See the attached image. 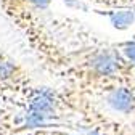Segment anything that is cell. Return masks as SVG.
<instances>
[{"label":"cell","instance_id":"8992f818","mask_svg":"<svg viewBox=\"0 0 135 135\" xmlns=\"http://www.w3.org/2000/svg\"><path fill=\"white\" fill-rule=\"evenodd\" d=\"M52 135H80V133H68V132H61V130H53Z\"/></svg>","mask_w":135,"mask_h":135},{"label":"cell","instance_id":"7a4b0ae2","mask_svg":"<svg viewBox=\"0 0 135 135\" xmlns=\"http://www.w3.org/2000/svg\"><path fill=\"white\" fill-rule=\"evenodd\" d=\"M0 10L24 37L44 69L61 79L66 69L68 50L40 21L39 10L32 0H0Z\"/></svg>","mask_w":135,"mask_h":135},{"label":"cell","instance_id":"5b68a950","mask_svg":"<svg viewBox=\"0 0 135 135\" xmlns=\"http://www.w3.org/2000/svg\"><path fill=\"white\" fill-rule=\"evenodd\" d=\"M53 130H47V129H36V130H24L18 135H52Z\"/></svg>","mask_w":135,"mask_h":135},{"label":"cell","instance_id":"277c9868","mask_svg":"<svg viewBox=\"0 0 135 135\" xmlns=\"http://www.w3.org/2000/svg\"><path fill=\"white\" fill-rule=\"evenodd\" d=\"M103 8H135V0H85Z\"/></svg>","mask_w":135,"mask_h":135},{"label":"cell","instance_id":"3957f363","mask_svg":"<svg viewBox=\"0 0 135 135\" xmlns=\"http://www.w3.org/2000/svg\"><path fill=\"white\" fill-rule=\"evenodd\" d=\"M32 87L29 71L21 63L0 52V97L21 98Z\"/></svg>","mask_w":135,"mask_h":135},{"label":"cell","instance_id":"6da1fadb","mask_svg":"<svg viewBox=\"0 0 135 135\" xmlns=\"http://www.w3.org/2000/svg\"><path fill=\"white\" fill-rule=\"evenodd\" d=\"M61 80L85 97L119 85H135V63L117 44H89L68 50Z\"/></svg>","mask_w":135,"mask_h":135}]
</instances>
